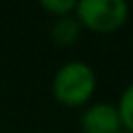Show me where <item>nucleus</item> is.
Returning <instances> with one entry per match:
<instances>
[{"instance_id": "20e7f679", "label": "nucleus", "mask_w": 133, "mask_h": 133, "mask_svg": "<svg viewBox=\"0 0 133 133\" xmlns=\"http://www.w3.org/2000/svg\"><path fill=\"white\" fill-rule=\"evenodd\" d=\"M80 31H82V25L76 20L75 14L61 16V18H55L53 25H51V39L59 47H69L78 41Z\"/></svg>"}, {"instance_id": "f257e3e1", "label": "nucleus", "mask_w": 133, "mask_h": 133, "mask_svg": "<svg viewBox=\"0 0 133 133\" xmlns=\"http://www.w3.org/2000/svg\"><path fill=\"white\" fill-rule=\"evenodd\" d=\"M98 86L94 66L86 61H69L55 71L51 80L53 98L66 108H80L90 102Z\"/></svg>"}, {"instance_id": "423d86ee", "label": "nucleus", "mask_w": 133, "mask_h": 133, "mask_svg": "<svg viewBox=\"0 0 133 133\" xmlns=\"http://www.w3.org/2000/svg\"><path fill=\"white\" fill-rule=\"evenodd\" d=\"M41 8L49 12L51 16L61 18V16H71L76 10L75 0H41Z\"/></svg>"}, {"instance_id": "0eeeda50", "label": "nucleus", "mask_w": 133, "mask_h": 133, "mask_svg": "<svg viewBox=\"0 0 133 133\" xmlns=\"http://www.w3.org/2000/svg\"><path fill=\"white\" fill-rule=\"evenodd\" d=\"M117 133H129V131H125V129H119V131H117Z\"/></svg>"}, {"instance_id": "7ed1b4c3", "label": "nucleus", "mask_w": 133, "mask_h": 133, "mask_svg": "<svg viewBox=\"0 0 133 133\" xmlns=\"http://www.w3.org/2000/svg\"><path fill=\"white\" fill-rule=\"evenodd\" d=\"M78 125L82 133H117L119 129H123L116 104L110 102L88 104L80 114Z\"/></svg>"}, {"instance_id": "39448f33", "label": "nucleus", "mask_w": 133, "mask_h": 133, "mask_svg": "<svg viewBox=\"0 0 133 133\" xmlns=\"http://www.w3.org/2000/svg\"><path fill=\"white\" fill-rule=\"evenodd\" d=\"M116 108H117V114H119V119H121V127L125 131L133 133V82H129L123 88Z\"/></svg>"}, {"instance_id": "f03ea898", "label": "nucleus", "mask_w": 133, "mask_h": 133, "mask_svg": "<svg viewBox=\"0 0 133 133\" xmlns=\"http://www.w3.org/2000/svg\"><path fill=\"white\" fill-rule=\"evenodd\" d=\"M80 25L96 33H112L129 18V6L123 0H80L75 10Z\"/></svg>"}]
</instances>
